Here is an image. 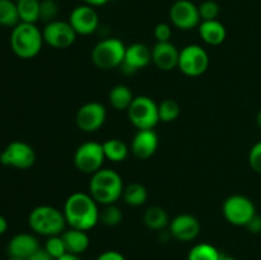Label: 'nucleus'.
<instances>
[{
	"mask_svg": "<svg viewBox=\"0 0 261 260\" xmlns=\"http://www.w3.org/2000/svg\"><path fill=\"white\" fill-rule=\"evenodd\" d=\"M181 107L176 99L166 98L158 105V114H160V121L172 122L180 116Z\"/></svg>",
	"mask_w": 261,
	"mask_h": 260,
	"instance_id": "c85d7f7f",
	"label": "nucleus"
},
{
	"mask_svg": "<svg viewBox=\"0 0 261 260\" xmlns=\"http://www.w3.org/2000/svg\"><path fill=\"white\" fill-rule=\"evenodd\" d=\"M148 199V191L144 185L139 183H132L126 185L122 191V200L129 206H140L145 204Z\"/></svg>",
	"mask_w": 261,
	"mask_h": 260,
	"instance_id": "393cba45",
	"label": "nucleus"
},
{
	"mask_svg": "<svg viewBox=\"0 0 261 260\" xmlns=\"http://www.w3.org/2000/svg\"><path fill=\"white\" fill-rule=\"evenodd\" d=\"M126 46L116 37L103 38L98 41L92 50V61L101 70L120 68L125 59Z\"/></svg>",
	"mask_w": 261,
	"mask_h": 260,
	"instance_id": "39448f33",
	"label": "nucleus"
},
{
	"mask_svg": "<svg viewBox=\"0 0 261 260\" xmlns=\"http://www.w3.org/2000/svg\"><path fill=\"white\" fill-rule=\"evenodd\" d=\"M45 250L54 257V259H58L61 255H64L66 252V246L65 242H64L61 235H58V236H51L46 239L45 242Z\"/></svg>",
	"mask_w": 261,
	"mask_h": 260,
	"instance_id": "7c9ffc66",
	"label": "nucleus"
},
{
	"mask_svg": "<svg viewBox=\"0 0 261 260\" xmlns=\"http://www.w3.org/2000/svg\"><path fill=\"white\" fill-rule=\"evenodd\" d=\"M15 2H20V0H15Z\"/></svg>",
	"mask_w": 261,
	"mask_h": 260,
	"instance_id": "a18cd8bd",
	"label": "nucleus"
},
{
	"mask_svg": "<svg viewBox=\"0 0 261 260\" xmlns=\"http://www.w3.org/2000/svg\"><path fill=\"white\" fill-rule=\"evenodd\" d=\"M221 260H237V259H234L233 256H229V255H224V254H222Z\"/></svg>",
	"mask_w": 261,
	"mask_h": 260,
	"instance_id": "37998d69",
	"label": "nucleus"
},
{
	"mask_svg": "<svg viewBox=\"0 0 261 260\" xmlns=\"http://www.w3.org/2000/svg\"><path fill=\"white\" fill-rule=\"evenodd\" d=\"M43 42L55 50H65L76 40V32L70 23L65 20H53L46 23L42 30Z\"/></svg>",
	"mask_w": 261,
	"mask_h": 260,
	"instance_id": "9b49d317",
	"label": "nucleus"
},
{
	"mask_svg": "<svg viewBox=\"0 0 261 260\" xmlns=\"http://www.w3.org/2000/svg\"><path fill=\"white\" fill-rule=\"evenodd\" d=\"M122 212L115 204H110V205H105L103 209L99 213V222L107 227H115L119 226L122 222Z\"/></svg>",
	"mask_w": 261,
	"mask_h": 260,
	"instance_id": "c756f323",
	"label": "nucleus"
},
{
	"mask_svg": "<svg viewBox=\"0 0 261 260\" xmlns=\"http://www.w3.org/2000/svg\"><path fill=\"white\" fill-rule=\"evenodd\" d=\"M99 204L94 200L89 193L70 194L64 204L63 213L65 217L66 224L70 228L91 231L99 222Z\"/></svg>",
	"mask_w": 261,
	"mask_h": 260,
	"instance_id": "f257e3e1",
	"label": "nucleus"
},
{
	"mask_svg": "<svg viewBox=\"0 0 261 260\" xmlns=\"http://www.w3.org/2000/svg\"><path fill=\"white\" fill-rule=\"evenodd\" d=\"M222 252L208 242H201L190 249L188 260H221Z\"/></svg>",
	"mask_w": 261,
	"mask_h": 260,
	"instance_id": "cd10ccee",
	"label": "nucleus"
},
{
	"mask_svg": "<svg viewBox=\"0 0 261 260\" xmlns=\"http://www.w3.org/2000/svg\"><path fill=\"white\" fill-rule=\"evenodd\" d=\"M37 155L28 143L22 140L10 142L0 153V163L7 167L28 170L36 163Z\"/></svg>",
	"mask_w": 261,
	"mask_h": 260,
	"instance_id": "1a4fd4ad",
	"label": "nucleus"
},
{
	"mask_svg": "<svg viewBox=\"0 0 261 260\" xmlns=\"http://www.w3.org/2000/svg\"><path fill=\"white\" fill-rule=\"evenodd\" d=\"M168 15L173 27L182 31H190L199 27L201 22L199 8L190 0H177L173 3Z\"/></svg>",
	"mask_w": 261,
	"mask_h": 260,
	"instance_id": "ddd939ff",
	"label": "nucleus"
},
{
	"mask_svg": "<svg viewBox=\"0 0 261 260\" xmlns=\"http://www.w3.org/2000/svg\"><path fill=\"white\" fill-rule=\"evenodd\" d=\"M153 33L157 42H168L172 37V27L168 23H158Z\"/></svg>",
	"mask_w": 261,
	"mask_h": 260,
	"instance_id": "f704fd0d",
	"label": "nucleus"
},
{
	"mask_svg": "<svg viewBox=\"0 0 261 260\" xmlns=\"http://www.w3.org/2000/svg\"><path fill=\"white\" fill-rule=\"evenodd\" d=\"M84 4L89 5V7H93V8H98V7H103L106 5L110 0H82Z\"/></svg>",
	"mask_w": 261,
	"mask_h": 260,
	"instance_id": "58836bf2",
	"label": "nucleus"
},
{
	"mask_svg": "<svg viewBox=\"0 0 261 260\" xmlns=\"http://www.w3.org/2000/svg\"><path fill=\"white\" fill-rule=\"evenodd\" d=\"M56 260H82L81 257H79V255L76 254H73V252H68L66 251L65 254L61 255L60 257H58Z\"/></svg>",
	"mask_w": 261,
	"mask_h": 260,
	"instance_id": "a19ab883",
	"label": "nucleus"
},
{
	"mask_svg": "<svg viewBox=\"0 0 261 260\" xmlns=\"http://www.w3.org/2000/svg\"><path fill=\"white\" fill-rule=\"evenodd\" d=\"M247 231L251 232L254 235L261 233V216L260 214H255L251 219L249 221V223L246 224Z\"/></svg>",
	"mask_w": 261,
	"mask_h": 260,
	"instance_id": "c9c22d12",
	"label": "nucleus"
},
{
	"mask_svg": "<svg viewBox=\"0 0 261 260\" xmlns=\"http://www.w3.org/2000/svg\"><path fill=\"white\" fill-rule=\"evenodd\" d=\"M180 51L171 41L157 42L152 48V63L162 71H171L178 65Z\"/></svg>",
	"mask_w": 261,
	"mask_h": 260,
	"instance_id": "6ab92c4d",
	"label": "nucleus"
},
{
	"mask_svg": "<svg viewBox=\"0 0 261 260\" xmlns=\"http://www.w3.org/2000/svg\"><path fill=\"white\" fill-rule=\"evenodd\" d=\"M10 48L19 59L30 60L41 53L43 46L42 31L32 23H18L10 33Z\"/></svg>",
	"mask_w": 261,
	"mask_h": 260,
	"instance_id": "7ed1b4c3",
	"label": "nucleus"
},
{
	"mask_svg": "<svg viewBox=\"0 0 261 260\" xmlns=\"http://www.w3.org/2000/svg\"><path fill=\"white\" fill-rule=\"evenodd\" d=\"M40 247V241H38L36 235L27 233V232H20V233L14 235L9 240L7 251L9 257L30 259Z\"/></svg>",
	"mask_w": 261,
	"mask_h": 260,
	"instance_id": "f3484780",
	"label": "nucleus"
},
{
	"mask_svg": "<svg viewBox=\"0 0 261 260\" xmlns=\"http://www.w3.org/2000/svg\"><path fill=\"white\" fill-rule=\"evenodd\" d=\"M96 260H126L124 255L119 251H115V250H107V251L102 252L97 256Z\"/></svg>",
	"mask_w": 261,
	"mask_h": 260,
	"instance_id": "e433bc0d",
	"label": "nucleus"
},
{
	"mask_svg": "<svg viewBox=\"0 0 261 260\" xmlns=\"http://www.w3.org/2000/svg\"><path fill=\"white\" fill-rule=\"evenodd\" d=\"M102 145H103L106 160L111 161L114 163L124 162L127 155H129V148L121 139H116V138L107 139L106 142L102 143Z\"/></svg>",
	"mask_w": 261,
	"mask_h": 260,
	"instance_id": "b1692460",
	"label": "nucleus"
},
{
	"mask_svg": "<svg viewBox=\"0 0 261 260\" xmlns=\"http://www.w3.org/2000/svg\"><path fill=\"white\" fill-rule=\"evenodd\" d=\"M64 242H65L66 251L73 252V254L81 255L84 251H87L91 244L88 232L82 231L76 228H69L61 233Z\"/></svg>",
	"mask_w": 261,
	"mask_h": 260,
	"instance_id": "412c9836",
	"label": "nucleus"
},
{
	"mask_svg": "<svg viewBox=\"0 0 261 260\" xmlns=\"http://www.w3.org/2000/svg\"><path fill=\"white\" fill-rule=\"evenodd\" d=\"M249 165L252 171L261 175V140L255 143L249 152Z\"/></svg>",
	"mask_w": 261,
	"mask_h": 260,
	"instance_id": "72a5a7b5",
	"label": "nucleus"
},
{
	"mask_svg": "<svg viewBox=\"0 0 261 260\" xmlns=\"http://www.w3.org/2000/svg\"><path fill=\"white\" fill-rule=\"evenodd\" d=\"M152 61V50L145 43H133L125 51V59L120 65V70L125 75H133L140 69H144Z\"/></svg>",
	"mask_w": 261,
	"mask_h": 260,
	"instance_id": "dca6fc26",
	"label": "nucleus"
},
{
	"mask_svg": "<svg viewBox=\"0 0 261 260\" xmlns=\"http://www.w3.org/2000/svg\"><path fill=\"white\" fill-rule=\"evenodd\" d=\"M143 221L149 229L163 231L170 224V217L167 212L161 206H150L144 212Z\"/></svg>",
	"mask_w": 261,
	"mask_h": 260,
	"instance_id": "5701e85b",
	"label": "nucleus"
},
{
	"mask_svg": "<svg viewBox=\"0 0 261 260\" xmlns=\"http://www.w3.org/2000/svg\"><path fill=\"white\" fill-rule=\"evenodd\" d=\"M198 30L201 40L209 46H219L227 37L226 27L218 19L201 20Z\"/></svg>",
	"mask_w": 261,
	"mask_h": 260,
	"instance_id": "aec40b11",
	"label": "nucleus"
},
{
	"mask_svg": "<svg viewBox=\"0 0 261 260\" xmlns=\"http://www.w3.org/2000/svg\"><path fill=\"white\" fill-rule=\"evenodd\" d=\"M222 213L226 221L232 226L246 227L250 219L256 214V206L247 196L234 194L223 201Z\"/></svg>",
	"mask_w": 261,
	"mask_h": 260,
	"instance_id": "0eeeda50",
	"label": "nucleus"
},
{
	"mask_svg": "<svg viewBox=\"0 0 261 260\" xmlns=\"http://www.w3.org/2000/svg\"><path fill=\"white\" fill-rule=\"evenodd\" d=\"M198 8L201 20H214L218 18L219 13H221L218 3L214 0H205Z\"/></svg>",
	"mask_w": 261,
	"mask_h": 260,
	"instance_id": "473e14b6",
	"label": "nucleus"
},
{
	"mask_svg": "<svg viewBox=\"0 0 261 260\" xmlns=\"http://www.w3.org/2000/svg\"><path fill=\"white\" fill-rule=\"evenodd\" d=\"M28 224L35 235L51 237L65 231L68 226L63 211L51 205H38L30 212Z\"/></svg>",
	"mask_w": 261,
	"mask_h": 260,
	"instance_id": "20e7f679",
	"label": "nucleus"
},
{
	"mask_svg": "<svg viewBox=\"0 0 261 260\" xmlns=\"http://www.w3.org/2000/svg\"><path fill=\"white\" fill-rule=\"evenodd\" d=\"M68 22L74 28L76 35L88 36L98 30L99 17L96 12V8L83 4L71 10Z\"/></svg>",
	"mask_w": 261,
	"mask_h": 260,
	"instance_id": "4468645a",
	"label": "nucleus"
},
{
	"mask_svg": "<svg viewBox=\"0 0 261 260\" xmlns=\"http://www.w3.org/2000/svg\"><path fill=\"white\" fill-rule=\"evenodd\" d=\"M20 23L15 0H0V25L12 27Z\"/></svg>",
	"mask_w": 261,
	"mask_h": 260,
	"instance_id": "bb28decb",
	"label": "nucleus"
},
{
	"mask_svg": "<svg viewBox=\"0 0 261 260\" xmlns=\"http://www.w3.org/2000/svg\"><path fill=\"white\" fill-rule=\"evenodd\" d=\"M40 0H20V2H17L20 22L36 24L40 20Z\"/></svg>",
	"mask_w": 261,
	"mask_h": 260,
	"instance_id": "a878e982",
	"label": "nucleus"
},
{
	"mask_svg": "<svg viewBox=\"0 0 261 260\" xmlns=\"http://www.w3.org/2000/svg\"><path fill=\"white\" fill-rule=\"evenodd\" d=\"M28 260H55L47 251L45 250V247H40L32 256Z\"/></svg>",
	"mask_w": 261,
	"mask_h": 260,
	"instance_id": "4c0bfd02",
	"label": "nucleus"
},
{
	"mask_svg": "<svg viewBox=\"0 0 261 260\" xmlns=\"http://www.w3.org/2000/svg\"><path fill=\"white\" fill-rule=\"evenodd\" d=\"M160 139L153 129L138 130L132 140V153L138 160H148L157 152Z\"/></svg>",
	"mask_w": 261,
	"mask_h": 260,
	"instance_id": "a211bd4d",
	"label": "nucleus"
},
{
	"mask_svg": "<svg viewBox=\"0 0 261 260\" xmlns=\"http://www.w3.org/2000/svg\"><path fill=\"white\" fill-rule=\"evenodd\" d=\"M8 227H9V224H8L7 218L0 214V236H2V235H4L5 232L8 231Z\"/></svg>",
	"mask_w": 261,
	"mask_h": 260,
	"instance_id": "ea45409f",
	"label": "nucleus"
},
{
	"mask_svg": "<svg viewBox=\"0 0 261 260\" xmlns=\"http://www.w3.org/2000/svg\"><path fill=\"white\" fill-rule=\"evenodd\" d=\"M181 73L188 76H200L208 70L209 55L200 45H188L180 50L178 65Z\"/></svg>",
	"mask_w": 261,
	"mask_h": 260,
	"instance_id": "9d476101",
	"label": "nucleus"
},
{
	"mask_svg": "<svg viewBox=\"0 0 261 260\" xmlns=\"http://www.w3.org/2000/svg\"><path fill=\"white\" fill-rule=\"evenodd\" d=\"M122 177L111 168H101L96 173L91 175L89 181V194L99 205L115 204L122 198L124 191Z\"/></svg>",
	"mask_w": 261,
	"mask_h": 260,
	"instance_id": "f03ea898",
	"label": "nucleus"
},
{
	"mask_svg": "<svg viewBox=\"0 0 261 260\" xmlns=\"http://www.w3.org/2000/svg\"><path fill=\"white\" fill-rule=\"evenodd\" d=\"M200 228L201 226L199 219L193 214L188 213L177 214L168 224V231L172 239L180 242L194 241L200 233Z\"/></svg>",
	"mask_w": 261,
	"mask_h": 260,
	"instance_id": "2eb2a0df",
	"label": "nucleus"
},
{
	"mask_svg": "<svg viewBox=\"0 0 261 260\" xmlns=\"http://www.w3.org/2000/svg\"><path fill=\"white\" fill-rule=\"evenodd\" d=\"M126 111L129 121L138 130L154 129L155 125L160 122L158 105L148 96L135 97Z\"/></svg>",
	"mask_w": 261,
	"mask_h": 260,
	"instance_id": "423d86ee",
	"label": "nucleus"
},
{
	"mask_svg": "<svg viewBox=\"0 0 261 260\" xmlns=\"http://www.w3.org/2000/svg\"><path fill=\"white\" fill-rule=\"evenodd\" d=\"M8 260H28V259H18V257H9Z\"/></svg>",
	"mask_w": 261,
	"mask_h": 260,
	"instance_id": "c03bdc74",
	"label": "nucleus"
},
{
	"mask_svg": "<svg viewBox=\"0 0 261 260\" xmlns=\"http://www.w3.org/2000/svg\"><path fill=\"white\" fill-rule=\"evenodd\" d=\"M106 107L96 101L87 102L78 109L75 114V124L82 132L94 133L103 126L106 121Z\"/></svg>",
	"mask_w": 261,
	"mask_h": 260,
	"instance_id": "f8f14e48",
	"label": "nucleus"
},
{
	"mask_svg": "<svg viewBox=\"0 0 261 260\" xmlns=\"http://www.w3.org/2000/svg\"><path fill=\"white\" fill-rule=\"evenodd\" d=\"M59 15V4L55 0H41L40 19L45 23L56 20Z\"/></svg>",
	"mask_w": 261,
	"mask_h": 260,
	"instance_id": "2f4dec72",
	"label": "nucleus"
},
{
	"mask_svg": "<svg viewBox=\"0 0 261 260\" xmlns=\"http://www.w3.org/2000/svg\"><path fill=\"white\" fill-rule=\"evenodd\" d=\"M103 145L98 142H86L76 148L74 153V166L76 170L86 175H93L103 166Z\"/></svg>",
	"mask_w": 261,
	"mask_h": 260,
	"instance_id": "6e6552de",
	"label": "nucleus"
},
{
	"mask_svg": "<svg viewBox=\"0 0 261 260\" xmlns=\"http://www.w3.org/2000/svg\"><path fill=\"white\" fill-rule=\"evenodd\" d=\"M256 122H257V126H259L260 129H261V109H260V111L257 112V116H256Z\"/></svg>",
	"mask_w": 261,
	"mask_h": 260,
	"instance_id": "79ce46f5",
	"label": "nucleus"
},
{
	"mask_svg": "<svg viewBox=\"0 0 261 260\" xmlns=\"http://www.w3.org/2000/svg\"><path fill=\"white\" fill-rule=\"evenodd\" d=\"M134 98L135 97L133 94L132 89L125 86V84H117L109 93L110 105L117 111H122V110L126 111Z\"/></svg>",
	"mask_w": 261,
	"mask_h": 260,
	"instance_id": "4be33fe9",
	"label": "nucleus"
}]
</instances>
